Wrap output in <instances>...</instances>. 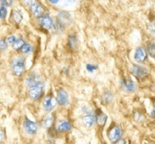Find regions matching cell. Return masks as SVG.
Returning <instances> with one entry per match:
<instances>
[{"instance_id": "6da1fadb", "label": "cell", "mask_w": 155, "mask_h": 144, "mask_svg": "<svg viewBox=\"0 0 155 144\" xmlns=\"http://www.w3.org/2000/svg\"><path fill=\"white\" fill-rule=\"evenodd\" d=\"M11 67L13 74L15 76H21L25 71L24 59L22 57H16L12 60Z\"/></svg>"}, {"instance_id": "7a4b0ae2", "label": "cell", "mask_w": 155, "mask_h": 144, "mask_svg": "<svg viewBox=\"0 0 155 144\" xmlns=\"http://www.w3.org/2000/svg\"><path fill=\"white\" fill-rule=\"evenodd\" d=\"M71 21L72 18L69 13L64 12H60L57 16V27L59 28L67 27L71 24Z\"/></svg>"}, {"instance_id": "3957f363", "label": "cell", "mask_w": 155, "mask_h": 144, "mask_svg": "<svg viewBox=\"0 0 155 144\" xmlns=\"http://www.w3.org/2000/svg\"><path fill=\"white\" fill-rule=\"evenodd\" d=\"M44 89V83L42 81L39 82L34 86L30 87L29 89V94L30 96L33 99H37L42 95Z\"/></svg>"}, {"instance_id": "277c9868", "label": "cell", "mask_w": 155, "mask_h": 144, "mask_svg": "<svg viewBox=\"0 0 155 144\" xmlns=\"http://www.w3.org/2000/svg\"><path fill=\"white\" fill-rule=\"evenodd\" d=\"M132 74L134 77H136L138 80H142L148 76V70L145 67L140 66L138 65H133L131 68Z\"/></svg>"}, {"instance_id": "5b68a950", "label": "cell", "mask_w": 155, "mask_h": 144, "mask_svg": "<svg viewBox=\"0 0 155 144\" xmlns=\"http://www.w3.org/2000/svg\"><path fill=\"white\" fill-rule=\"evenodd\" d=\"M122 129L119 126H114L113 128L110 129L108 132V138L110 141L113 142H116L117 141L120 140L122 136Z\"/></svg>"}, {"instance_id": "8992f818", "label": "cell", "mask_w": 155, "mask_h": 144, "mask_svg": "<svg viewBox=\"0 0 155 144\" xmlns=\"http://www.w3.org/2000/svg\"><path fill=\"white\" fill-rule=\"evenodd\" d=\"M39 22L42 27L45 28V30H49V29L52 28V27L54 26L52 19L48 15H42L39 16Z\"/></svg>"}, {"instance_id": "52a82bcc", "label": "cell", "mask_w": 155, "mask_h": 144, "mask_svg": "<svg viewBox=\"0 0 155 144\" xmlns=\"http://www.w3.org/2000/svg\"><path fill=\"white\" fill-rule=\"evenodd\" d=\"M56 101L60 105H66L69 103V95L65 89L61 88L58 92Z\"/></svg>"}, {"instance_id": "ba28073f", "label": "cell", "mask_w": 155, "mask_h": 144, "mask_svg": "<svg viewBox=\"0 0 155 144\" xmlns=\"http://www.w3.org/2000/svg\"><path fill=\"white\" fill-rule=\"evenodd\" d=\"M44 109L47 112L51 111L56 105V100L52 95H47L42 102Z\"/></svg>"}, {"instance_id": "9c48e42d", "label": "cell", "mask_w": 155, "mask_h": 144, "mask_svg": "<svg viewBox=\"0 0 155 144\" xmlns=\"http://www.w3.org/2000/svg\"><path fill=\"white\" fill-rule=\"evenodd\" d=\"M24 127L27 133L30 134H35L38 130V125L33 121L26 118L24 122Z\"/></svg>"}, {"instance_id": "30bf717a", "label": "cell", "mask_w": 155, "mask_h": 144, "mask_svg": "<svg viewBox=\"0 0 155 144\" xmlns=\"http://www.w3.org/2000/svg\"><path fill=\"white\" fill-rule=\"evenodd\" d=\"M147 59V52L142 47H139L136 50L134 55V59L137 62H143Z\"/></svg>"}, {"instance_id": "8fae6325", "label": "cell", "mask_w": 155, "mask_h": 144, "mask_svg": "<svg viewBox=\"0 0 155 144\" xmlns=\"http://www.w3.org/2000/svg\"><path fill=\"white\" fill-rule=\"evenodd\" d=\"M95 121V117L91 112H87L83 118V122L85 126L87 127H91L94 124Z\"/></svg>"}, {"instance_id": "7c38bea8", "label": "cell", "mask_w": 155, "mask_h": 144, "mask_svg": "<svg viewBox=\"0 0 155 144\" xmlns=\"http://www.w3.org/2000/svg\"><path fill=\"white\" fill-rule=\"evenodd\" d=\"M71 127H72L69 121L63 120L58 122L57 125V130L59 132H68L71 130Z\"/></svg>"}, {"instance_id": "4fadbf2b", "label": "cell", "mask_w": 155, "mask_h": 144, "mask_svg": "<svg viewBox=\"0 0 155 144\" xmlns=\"http://www.w3.org/2000/svg\"><path fill=\"white\" fill-rule=\"evenodd\" d=\"M95 119H96L97 124L100 126V127H103L104 126V124H106V121L107 120V116L102 112L101 111L98 110L96 112V117H95Z\"/></svg>"}, {"instance_id": "5bb4252c", "label": "cell", "mask_w": 155, "mask_h": 144, "mask_svg": "<svg viewBox=\"0 0 155 144\" xmlns=\"http://www.w3.org/2000/svg\"><path fill=\"white\" fill-rule=\"evenodd\" d=\"M41 80L39 77L36 74H31L30 76L27 77V80H26V83H27V85L29 87L34 86V85H36V83H38Z\"/></svg>"}, {"instance_id": "9a60e30c", "label": "cell", "mask_w": 155, "mask_h": 144, "mask_svg": "<svg viewBox=\"0 0 155 144\" xmlns=\"http://www.w3.org/2000/svg\"><path fill=\"white\" fill-rule=\"evenodd\" d=\"M122 84L125 87V89L129 92H134L136 89V84L133 80H124L122 81Z\"/></svg>"}, {"instance_id": "2e32d148", "label": "cell", "mask_w": 155, "mask_h": 144, "mask_svg": "<svg viewBox=\"0 0 155 144\" xmlns=\"http://www.w3.org/2000/svg\"><path fill=\"white\" fill-rule=\"evenodd\" d=\"M31 11L33 12V15L36 17H39L41 15H43L44 13V8H42V6L41 5H39V3L36 5L33 6V8H31Z\"/></svg>"}, {"instance_id": "e0dca14e", "label": "cell", "mask_w": 155, "mask_h": 144, "mask_svg": "<svg viewBox=\"0 0 155 144\" xmlns=\"http://www.w3.org/2000/svg\"><path fill=\"white\" fill-rule=\"evenodd\" d=\"M54 117L53 114H48L45 116V118H44L43 120V126L45 127H50L51 125H52L53 122H54Z\"/></svg>"}, {"instance_id": "ac0fdd59", "label": "cell", "mask_w": 155, "mask_h": 144, "mask_svg": "<svg viewBox=\"0 0 155 144\" xmlns=\"http://www.w3.org/2000/svg\"><path fill=\"white\" fill-rule=\"evenodd\" d=\"M12 18L15 23H17V24H20L23 20V15H21V13L19 12V11L14 10L12 11Z\"/></svg>"}, {"instance_id": "d6986e66", "label": "cell", "mask_w": 155, "mask_h": 144, "mask_svg": "<svg viewBox=\"0 0 155 144\" xmlns=\"http://www.w3.org/2000/svg\"><path fill=\"white\" fill-rule=\"evenodd\" d=\"M114 95L110 92H105L101 96V100L104 104H108L113 100Z\"/></svg>"}, {"instance_id": "ffe728a7", "label": "cell", "mask_w": 155, "mask_h": 144, "mask_svg": "<svg viewBox=\"0 0 155 144\" xmlns=\"http://www.w3.org/2000/svg\"><path fill=\"white\" fill-rule=\"evenodd\" d=\"M68 43H69L70 47L71 49H75L77 46V43H78V41H77V38L75 35H71L69 37V40H68Z\"/></svg>"}, {"instance_id": "44dd1931", "label": "cell", "mask_w": 155, "mask_h": 144, "mask_svg": "<svg viewBox=\"0 0 155 144\" xmlns=\"http://www.w3.org/2000/svg\"><path fill=\"white\" fill-rule=\"evenodd\" d=\"M147 52L151 58L155 59V43H149L147 46Z\"/></svg>"}, {"instance_id": "7402d4cb", "label": "cell", "mask_w": 155, "mask_h": 144, "mask_svg": "<svg viewBox=\"0 0 155 144\" xmlns=\"http://www.w3.org/2000/svg\"><path fill=\"white\" fill-rule=\"evenodd\" d=\"M24 40H23V39H17V40L15 41V42H14L13 44H12V45H13V48H14V49H15V50H18V49H20L21 48V47H22V45H24Z\"/></svg>"}, {"instance_id": "603a6c76", "label": "cell", "mask_w": 155, "mask_h": 144, "mask_svg": "<svg viewBox=\"0 0 155 144\" xmlns=\"http://www.w3.org/2000/svg\"><path fill=\"white\" fill-rule=\"evenodd\" d=\"M23 2L27 7L30 8L38 3L37 0H23Z\"/></svg>"}, {"instance_id": "cb8c5ba5", "label": "cell", "mask_w": 155, "mask_h": 144, "mask_svg": "<svg viewBox=\"0 0 155 144\" xmlns=\"http://www.w3.org/2000/svg\"><path fill=\"white\" fill-rule=\"evenodd\" d=\"M8 11L5 6H1L0 7V19H5L7 16Z\"/></svg>"}, {"instance_id": "d4e9b609", "label": "cell", "mask_w": 155, "mask_h": 144, "mask_svg": "<svg viewBox=\"0 0 155 144\" xmlns=\"http://www.w3.org/2000/svg\"><path fill=\"white\" fill-rule=\"evenodd\" d=\"M31 49V46H30L29 44H24V45H22V47L21 48V52H22L23 53H24V54H27V53L30 52Z\"/></svg>"}, {"instance_id": "484cf974", "label": "cell", "mask_w": 155, "mask_h": 144, "mask_svg": "<svg viewBox=\"0 0 155 144\" xmlns=\"http://www.w3.org/2000/svg\"><path fill=\"white\" fill-rule=\"evenodd\" d=\"M14 0H0V5L5 7H9L13 4Z\"/></svg>"}, {"instance_id": "4316f807", "label": "cell", "mask_w": 155, "mask_h": 144, "mask_svg": "<svg viewBox=\"0 0 155 144\" xmlns=\"http://www.w3.org/2000/svg\"><path fill=\"white\" fill-rule=\"evenodd\" d=\"M98 68V66L95 65H92V64H88L87 65H86V69H87V71H89V72H93L94 71H95V70Z\"/></svg>"}, {"instance_id": "83f0119b", "label": "cell", "mask_w": 155, "mask_h": 144, "mask_svg": "<svg viewBox=\"0 0 155 144\" xmlns=\"http://www.w3.org/2000/svg\"><path fill=\"white\" fill-rule=\"evenodd\" d=\"M8 47L7 42H6L5 39H2L0 40V51H3V50H5Z\"/></svg>"}, {"instance_id": "f1b7e54d", "label": "cell", "mask_w": 155, "mask_h": 144, "mask_svg": "<svg viewBox=\"0 0 155 144\" xmlns=\"http://www.w3.org/2000/svg\"><path fill=\"white\" fill-rule=\"evenodd\" d=\"M16 40H17L16 36H8V38L7 42H8L9 44H13L14 42H15Z\"/></svg>"}, {"instance_id": "f546056e", "label": "cell", "mask_w": 155, "mask_h": 144, "mask_svg": "<svg viewBox=\"0 0 155 144\" xmlns=\"http://www.w3.org/2000/svg\"><path fill=\"white\" fill-rule=\"evenodd\" d=\"M142 115H141L139 112H136V113L134 115L135 120H136V121H141V118H142Z\"/></svg>"}, {"instance_id": "4dcf8cb0", "label": "cell", "mask_w": 155, "mask_h": 144, "mask_svg": "<svg viewBox=\"0 0 155 144\" xmlns=\"http://www.w3.org/2000/svg\"><path fill=\"white\" fill-rule=\"evenodd\" d=\"M4 139V132L2 130H0V141H2Z\"/></svg>"}, {"instance_id": "1f68e13d", "label": "cell", "mask_w": 155, "mask_h": 144, "mask_svg": "<svg viewBox=\"0 0 155 144\" xmlns=\"http://www.w3.org/2000/svg\"><path fill=\"white\" fill-rule=\"evenodd\" d=\"M151 31L155 32V21H154V24H153V25L151 26Z\"/></svg>"}, {"instance_id": "d6a6232c", "label": "cell", "mask_w": 155, "mask_h": 144, "mask_svg": "<svg viewBox=\"0 0 155 144\" xmlns=\"http://www.w3.org/2000/svg\"><path fill=\"white\" fill-rule=\"evenodd\" d=\"M151 117H152V118H154V117H155V108L154 109H153L152 112H151Z\"/></svg>"}, {"instance_id": "836d02e7", "label": "cell", "mask_w": 155, "mask_h": 144, "mask_svg": "<svg viewBox=\"0 0 155 144\" xmlns=\"http://www.w3.org/2000/svg\"><path fill=\"white\" fill-rule=\"evenodd\" d=\"M49 1L51 2V3H53V4H57L59 2V0H49Z\"/></svg>"}, {"instance_id": "e575fe53", "label": "cell", "mask_w": 155, "mask_h": 144, "mask_svg": "<svg viewBox=\"0 0 155 144\" xmlns=\"http://www.w3.org/2000/svg\"><path fill=\"white\" fill-rule=\"evenodd\" d=\"M69 1H71V2H73V1H74V0H69Z\"/></svg>"}]
</instances>
